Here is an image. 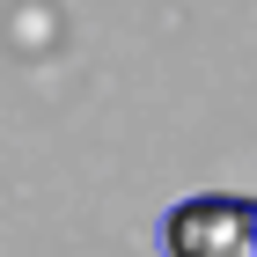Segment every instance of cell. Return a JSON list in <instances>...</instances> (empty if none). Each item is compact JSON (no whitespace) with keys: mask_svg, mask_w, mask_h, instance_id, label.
<instances>
[{"mask_svg":"<svg viewBox=\"0 0 257 257\" xmlns=\"http://www.w3.org/2000/svg\"><path fill=\"white\" fill-rule=\"evenodd\" d=\"M162 257H257V206L242 191H198L177 198L155 228Z\"/></svg>","mask_w":257,"mask_h":257,"instance_id":"obj_1","label":"cell"}]
</instances>
